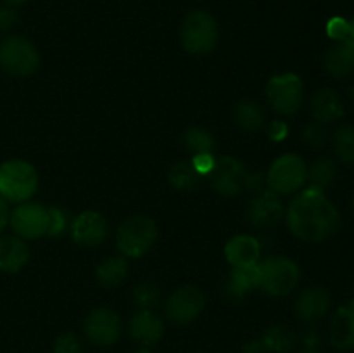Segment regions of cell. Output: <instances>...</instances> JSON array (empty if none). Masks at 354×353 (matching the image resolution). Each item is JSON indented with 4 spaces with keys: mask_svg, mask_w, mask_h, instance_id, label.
Returning a JSON list of instances; mask_svg holds the SVG:
<instances>
[{
    "mask_svg": "<svg viewBox=\"0 0 354 353\" xmlns=\"http://www.w3.org/2000/svg\"><path fill=\"white\" fill-rule=\"evenodd\" d=\"M287 227L294 237L306 242H324L341 228V215L324 190L304 189L287 206Z\"/></svg>",
    "mask_w": 354,
    "mask_h": 353,
    "instance_id": "cell-1",
    "label": "cell"
},
{
    "mask_svg": "<svg viewBox=\"0 0 354 353\" xmlns=\"http://www.w3.org/2000/svg\"><path fill=\"white\" fill-rule=\"evenodd\" d=\"M301 269L287 256L273 255L258 262V287L268 296H287L297 287Z\"/></svg>",
    "mask_w": 354,
    "mask_h": 353,
    "instance_id": "cell-2",
    "label": "cell"
},
{
    "mask_svg": "<svg viewBox=\"0 0 354 353\" xmlns=\"http://www.w3.org/2000/svg\"><path fill=\"white\" fill-rule=\"evenodd\" d=\"M38 172L24 159H9L0 165V197L7 203H24L38 189Z\"/></svg>",
    "mask_w": 354,
    "mask_h": 353,
    "instance_id": "cell-3",
    "label": "cell"
},
{
    "mask_svg": "<svg viewBox=\"0 0 354 353\" xmlns=\"http://www.w3.org/2000/svg\"><path fill=\"white\" fill-rule=\"evenodd\" d=\"M158 239V225L145 215L127 218L116 230V244L127 258H142Z\"/></svg>",
    "mask_w": 354,
    "mask_h": 353,
    "instance_id": "cell-4",
    "label": "cell"
},
{
    "mask_svg": "<svg viewBox=\"0 0 354 353\" xmlns=\"http://www.w3.org/2000/svg\"><path fill=\"white\" fill-rule=\"evenodd\" d=\"M182 45L189 54L206 55L218 44V24L206 10H192L185 16L180 31Z\"/></svg>",
    "mask_w": 354,
    "mask_h": 353,
    "instance_id": "cell-5",
    "label": "cell"
},
{
    "mask_svg": "<svg viewBox=\"0 0 354 353\" xmlns=\"http://www.w3.org/2000/svg\"><path fill=\"white\" fill-rule=\"evenodd\" d=\"M266 187L279 196H290L304 187L308 180V166L299 154H282L270 165Z\"/></svg>",
    "mask_w": 354,
    "mask_h": 353,
    "instance_id": "cell-6",
    "label": "cell"
},
{
    "mask_svg": "<svg viewBox=\"0 0 354 353\" xmlns=\"http://www.w3.org/2000/svg\"><path fill=\"white\" fill-rule=\"evenodd\" d=\"M40 66V54L28 38L10 35L0 42V68L10 76L24 78Z\"/></svg>",
    "mask_w": 354,
    "mask_h": 353,
    "instance_id": "cell-7",
    "label": "cell"
},
{
    "mask_svg": "<svg viewBox=\"0 0 354 353\" xmlns=\"http://www.w3.org/2000/svg\"><path fill=\"white\" fill-rule=\"evenodd\" d=\"M266 102L275 113L292 116L301 109L304 100L303 80L296 73H282L268 80L265 87Z\"/></svg>",
    "mask_w": 354,
    "mask_h": 353,
    "instance_id": "cell-8",
    "label": "cell"
},
{
    "mask_svg": "<svg viewBox=\"0 0 354 353\" xmlns=\"http://www.w3.org/2000/svg\"><path fill=\"white\" fill-rule=\"evenodd\" d=\"M248 173V168L241 159L234 156H218L207 180L214 192L225 197H234L245 189Z\"/></svg>",
    "mask_w": 354,
    "mask_h": 353,
    "instance_id": "cell-9",
    "label": "cell"
},
{
    "mask_svg": "<svg viewBox=\"0 0 354 353\" xmlns=\"http://www.w3.org/2000/svg\"><path fill=\"white\" fill-rule=\"evenodd\" d=\"M206 307V296L196 286H182L173 291L165 305V314L169 322L187 325L196 320Z\"/></svg>",
    "mask_w": 354,
    "mask_h": 353,
    "instance_id": "cell-10",
    "label": "cell"
},
{
    "mask_svg": "<svg viewBox=\"0 0 354 353\" xmlns=\"http://www.w3.org/2000/svg\"><path fill=\"white\" fill-rule=\"evenodd\" d=\"M121 329H123V324H121L120 315L106 307L93 308L83 322V332H85L86 339L100 348L113 346L114 343H118Z\"/></svg>",
    "mask_w": 354,
    "mask_h": 353,
    "instance_id": "cell-11",
    "label": "cell"
},
{
    "mask_svg": "<svg viewBox=\"0 0 354 353\" xmlns=\"http://www.w3.org/2000/svg\"><path fill=\"white\" fill-rule=\"evenodd\" d=\"M9 224L21 239H38L47 235L48 210L38 203L24 201L9 213Z\"/></svg>",
    "mask_w": 354,
    "mask_h": 353,
    "instance_id": "cell-12",
    "label": "cell"
},
{
    "mask_svg": "<svg viewBox=\"0 0 354 353\" xmlns=\"http://www.w3.org/2000/svg\"><path fill=\"white\" fill-rule=\"evenodd\" d=\"M283 211L286 210H283V203L279 194L265 189L251 197L248 210H245V217L254 228H270L275 227L282 220Z\"/></svg>",
    "mask_w": 354,
    "mask_h": 353,
    "instance_id": "cell-13",
    "label": "cell"
},
{
    "mask_svg": "<svg viewBox=\"0 0 354 353\" xmlns=\"http://www.w3.org/2000/svg\"><path fill=\"white\" fill-rule=\"evenodd\" d=\"M109 234V224L99 211H83L71 221V239L83 248L102 244Z\"/></svg>",
    "mask_w": 354,
    "mask_h": 353,
    "instance_id": "cell-14",
    "label": "cell"
},
{
    "mask_svg": "<svg viewBox=\"0 0 354 353\" xmlns=\"http://www.w3.org/2000/svg\"><path fill=\"white\" fill-rule=\"evenodd\" d=\"M332 305L330 293L322 286H310L304 287L297 296L296 305H294V311H296L297 318L306 324H313V322L320 320L328 314Z\"/></svg>",
    "mask_w": 354,
    "mask_h": 353,
    "instance_id": "cell-15",
    "label": "cell"
},
{
    "mask_svg": "<svg viewBox=\"0 0 354 353\" xmlns=\"http://www.w3.org/2000/svg\"><path fill=\"white\" fill-rule=\"evenodd\" d=\"M254 289H258V263L232 266L227 280L223 282L225 300L230 303H239Z\"/></svg>",
    "mask_w": 354,
    "mask_h": 353,
    "instance_id": "cell-16",
    "label": "cell"
},
{
    "mask_svg": "<svg viewBox=\"0 0 354 353\" xmlns=\"http://www.w3.org/2000/svg\"><path fill=\"white\" fill-rule=\"evenodd\" d=\"M130 336L142 346H154L165 336V322L154 310H138L130 320Z\"/></svg>",
    "mask_w": 354,
    "mask_h": 353,
    "instance_id": "cell-17",
    "label": "cell"
},
{
    "mask_svg": "<svg viewBox=\"0 0 354 353\" xmlns=\"http://www.w3.org/2000/svg\"><path fill=\"white\" fill-rule=\"evenodd\" d=\"M328 341L339 352L354 350V303L337 308L328 325Z\"/></svg>",
    "mask_w": 354,
    "mask_h": 353,
    "instance_id": "cell-18",
    "label": "cell"
},
{
    "mask_svg": "<svg viewBox=\"0 0 354 353\" xmlns=\"http://www.w3.org/2000/svg\"><path fill=\"white\" fill-rule=\"evenodd\" d=\"M346 113V104L342 97L332 89H322L311 99V114L315 123L330 125L339 121Z\"/></svg>",
    "mask_w": 354,
    "mask_h": 353,
    "instance_id": "cell-19",
    "label": "cell"
},
{
    "mask_svg": "<svg viewBox=\"0 0 354 353\" xmlns=\"http://www.w3.org/2000/svg\"><path fill=\"white\" fill-rule=\"evenodd\" d=\"M225 258L232 266L256 265L261 258V244L252 235H234L225 244Z\"/></svg>",
    "mask_w": 354,
    "mask_h": 353,
    "instance_id": "cell-20",
    "label": "cell"
},
{
    "mask_svg": "<svg viewBox=\"0 0 354 353\" xmlns=\"http://www.w3.org/2000/svg\"><path fill=\"white\" fill-rule=\"evenodd\" d=\"M325 71L334 78H348L354 75V44L349 40L335 42L324 59Z\"/></svg>",
    "mask_w": 354,
    "mask_h": 353,
    "instance_id": "cell-21",
    "label": "cell"
},
{
    "mask_svg": "<svg viewBox=\"0 0 354 353\" xmlns=\"http://www.w3.org/2000/svg\"><path fill=\"white\" fill-rule=\"evenodd\" d=\"M30 260V249L17 235L0 237V272L17 273Z\"/></svg>",
    "mask_w": 354,
    "mask_h": 353,
    "instance_id": "cell-22",
    "label": "cell"
},
{
    "mask_svg": "<svg viewBox=\"0 0 354 353\" xmlns=\"http://www.w3.org/2000/svg\"><path fill=\"white\" fill-rule=\"evenodd\" d=\"M234 120L241 130L254 134L265 127L266 114L261 104L252 99H244L234 107Z\"/></svg>",
    "mask_w": 354,
    "mask_h": 353,
    "instance_id": "cell-23",
    "label": "cell"
},
{
    "mask_svg": "<svg viewBox=\"0 0 354 353\" xmlns=\"http://www.w3.org/2000/svg\"><path fill=\"white\" fill-rule=\"evenodd\" d=\"M128 277V263L123 256L104 258L95 269V279L106 289L121 286Z\"/></svg>",
    "mask_w": 354,
    "mask_h": 353,
    "instance_id": "cell-24",
    "label": "cell"
},
{
    "mask_svg": "<svg viewBox=\"0 0 354 353\" xmlns=\"http://www.w3.org/2000/svg\"><path fill=\"white\" fill-rule=\"evenodd\" d=\"M335 175H337V166L330 158H318L311 163L308 168V180L311 189L325 190L334 183Z\"/></svg>",
    "mask_w": 354,
    "mask_h": 353,
    "instance_id": "cell-25",
    "label": "cell"
},
{
    "mask_svg": "<svg viewBox=\"0 0 354 353\" xmlns=\"http://www.w3.org/2000/svg\"><path fill=\"white\" fill-rule=\"evenodd\" d=\"M263 346L266 352L272 353H289L296 346V334L286 325H272L266 329V332L261 338Z\"/></svg>",
    "mask_w": 354,
    "mask_h": 353,
    "instance_id": "cell-26",
    "label": "cell"
},
{
    "mask_svg": "<svg viewBox=\"0 0 354 353\" xmlns=\"http://www.w3.org/2000/svg\"><path fill=\"white\" fill-rule=\"evenodd\" d=\"M201 179H203V176L197 173V170L194 168L190 161L175 163V165L169 168L168 173L169 185L175 190H182V192L197 189V185L201 183Z\"/></svg>",
    "mask_w": 354,
    "mask_h": 353,
    "instance_id": "cell-27",
    "label": "cell"
},
{
    "mask_svg": "<svg viewBox=\"0 0 354 353\" xmlns=\"http://www.w3.org/2000/svg\"><path fill=\"white\" fill-rule=\"evenodd\" d=\"M183 147L190 152L192 156L204 154V152H214L216 147V141H214L213 134L203 127H192L183 134Z\"/></svg>",
    "mask_w": 354,
    "mask_h": 353,
    "instance_id": "cell-28",
    "label": "cell"
},
{
    "mask_svg": "<svg viewBox=\"0 0 354 353\" xmlns=\"http://www.w3.org/2000/svg\"><path fill=\"white\" fill-rule=\"evenodd\" d=\"M332 144L335 154L342 163L354 165V125H341L335 130Z\"/></svg>",
    "mask_w": 354,
    "mask_h": 353,
    "instance_id": "cell-29",
    "label": "cell"
},
{
    "mask_svg": "<svg viewBox=\"0 0 354 353\" xmlns=\"http://www.w3.org/2000/svg\"><path fill=\"white\" fill-rule=\"evenodd\" d=\"M159 289L152 284H138L133 291V300L140 310H152L159 303Z\"/></svg>",
    "mask_w": 354,
    "mask_h": 353,
    "instance_id": "cell-30",
    "label": "cell"
},
{
    "mask_svg": "<svg viewBox=\"0 0 354 353\" xmlns=\"http://www.w3.org/2000/svg\"><path fill=\"white\" fill-rule=\"evenodd\" d=\"M328 134L325 130V125L311 123L304 128L303 132V142L311 149H320L327 144Z\"/></svg>",
    "mask_w": 354,
    "mask_h": 353,
    "instance_id": "cell-31",
    "label": "cell"
},
{
    "mask_svg": "<svg viewBox=\"0 0 354 353\" xmlns=\"http://www.w3.org/2000/svg\"><path fill=\"white\" fill-rule=\"evenodd\" d=\"M82 339L75 332H62L54 343V353H82Z\"/></svg>",
    "mask_w": 354,
    "mask_h": 353,
    "instance_id": "cell-32",
    "label": "cell"
},
{
    "mask_svg": "<svg viewBox=\"0 0 354 353\" xmlns=\"http://www.w3.org/2000/svg\"><path fill=\"white\" fill-rule=\"evenodd\" d=\"M68 227V220H66V213L61 210V208L54 206L48 208V230L47 235H52V237H57Z\"/></svg>",
    "mask_w": 354,
    "mask_h": 353,
    "instance_id": "cell-33",
    "label": "cell"
},
{
    "mask_svg": "<svg viewBox=\"0 0 354 353\" xmlns=\"http://www.w3.org/2000/svg\"><path fill=\"white\" fill-rule=\"evenodd\" d=\"M327 35L334 42H342L349 38V21L341 16L332 17L327 23Z\"/></svg>",
    "mask_w": 354,
    "mask_h": 353,
    "instance_id": "cell-34",
    "label": "cell"
},
{
    "mask_svg": "<svg viewBox=\"0 0 354 353\" xmlns=\"http://www.w3.org/2000/svg\"><path fill=\"white\" fill-rule=\"evenodd\" d=\"M214 159L216 158L213 156V152H204V154L192 156L190 163H192V166L197 170V173H199L201 176H207L211 170H213Z\"/></svg>",
    "mask_w": 354,
    "mask_h": 353,
    "instance_id": "cell-35",
    "label": "cell"
},
{
    "mask_svg": "<svg viewBox=\"0 0 354 353\" xmlns=\"http://www.w3.org/2000/svg\"><path fill=\"white\" fill-rule=\"evenodd\" d=\"M287 135H289V125L283 120H273L268 125V137L273 142H282L286 141Z\"/></svg>",
    "mask_w": 354,
    "mask_h": 353,
    "instance_id": "cell-36",
    "label": "cell"
},
{
    "mask_svg": "<svg viewBox=\"0 0 354 353\" xmlns=\"http://www.w3.org/2000/svg\"><path fill=\"white\" fill-rule=\"evenodd\" d=\"M19 17L14 7L6 6L0 7V31H10L17 24Z\"/></svg>",
    "mask_w": 354,
    "mask_h": 353,
    "instance_id": "cell-37",
    "label": "cell"
},
{
    "mask_svg": "<svg viewBox=\"0 0 354 353\" xmlns=\"http://www.w3.org/2000/svg\"><path fill=\"white\" fill-rule=\"evenodd\" d=\"M245 189L251 192H261L266 189V175L265 173H248L245 176Z\"/></svg>",
    "mask_w": 354,
    "mask_h": 353,
    "instance_id": "cell-38",
    "label": "cell"
},
{
    "mask_svg": "<svg viewBox=\"0 0 354 353\" xmlns=\"http://www.w3.org/2000/svg\"><path fill=\"white\" fill-rule=\"evenodd\" d=\"M242 353H266V350L263 346L261 339H254V341L245 343L244 348H242Z\"/></svg>",
    "mask_w": 354,
    "mask_h": 353,
    "instance_id": "cell-39",
    "label": "cell"
},
{
    "mask_svg": "<svg viewBox=\"0 0 354 353\" xmlns=\"http://www.w3.org/2000/svg\"><path fill=\"white\" fill-rule=\"evenodd\" d=\"M9 206H7V201H3L0 197V232L6 228V225L9 224Z\"/></svg>",
    "mask_w": 354,
    "mask_h": 353,
    "instance_id": "cell-40",
    "label": "cell"
},
{
    "mask_svg": "<svg viewBox=\"0 0 354 353\" xmlns=\"http://www.w3.org/2000/svg\"><path fill=\"white\" fill-rule=\"evenodd\" d=\"M318 343V334L315 331H310L304 334V345L308 346V350H315L313 346Z\"/></svg>",
    "mask_w": 354,
    "mask_h": 353,
    "instance_id": "cell-41",
    "label": "cell"
},
{
    "mask_svg": "<svg viewBox=\"0 0 354 353\" xmlns=\"http://www.w3.org/2000/svg\"><path fill=\"white\" fill-rule=\"evenodd\" d=\"M6 6H10V7H17V6H23V3H26L28 0H2Z\"/></svg>",
    "mask_w": 354,
    "mask_h": 353,
    "instance_id": "cell-42",
    "label": "cell"
},
{
    "mask_svg": "<svg viewBox=\"0 0 354 353\" xmlns=\"http://www.w3.org/2000/svg\"><path fill=\"white\" fill-rule=\"evenodd\" d=\"M349 42H353L354 44V17L351 21H349V38H348Z\"/></svg>",
    "mask_w": 354,
    "mask_h": 353,
    "instance_id": "cell-43",
    "label": "cell"
},
{
    "mask_svg": "<svg viewBox=\"0 0 354 353\" xmlns=\"http://www.w3.org/2000/svg\"><path fill=\"white\" fill-rule=\"evenodd\" d=\"M349 100H351V104L354 106V83L351 89H349Z\"/></svg>",
    "mask_w": 354,
    "mask_h": 353,
    "instance_id": "cell-44",
    "label": "cell"
},
{
    "mask_svg": "<svg viewBox=\"0 0 354 353\" xmlns=\"http://www.w3.org/2000/svg\"><path fill=\"white\" fill-rule=\"evenodd\" d=\"M133 353H154V352H151L149 348H140V350H137V352H133Z\"/></svg>",
    "mask_w": 354,
    "mask_h": 353,
    "instance_id": "cell-45",
    "label": "cell"
},
{
    "mask_svg": "<svg viewBox=\"0 0 354 353\" xmlns=\"http://www.w3.org/2000/svg\"><path fill=\"white\" fill-rule=\"evenodd\" d=\"M301 353H320V352H317V350H304V352H301Z\"/></svg>",
    "mask_w": 354,
    "mask_h": 353,
    "instance_id": "cell-46",
    "label": "cell"
},
{
    "mask_svg": "<svg viewBox=\"0 0 354 353\" xmlns=\"http://www.w3.org/2000/svg\"><path fill=\"white\" fill-rule=\"evenodd\" d=\"M351 303H354V284H353V289H351Z\"/></svg>",
    "mask_w": 354,
    "mask_h": 353,
    "instance_id": "cell-47",
    "label": "cell"
},
{
    "mask_svg": "<svg viewBox=\"0 0 354 353\" xmlns=\"http://www.w3.org/2000/svg\"><path fill=\"white\" fill-rule=\"evenodd\" d=\"M351 204H353V210H354V196H353V201H351Z\"/></svg>",
    "mask_w": 354,
    "mask_h": 353,
    "instance_id": "cell-48",
    "label": "cell"
}]
</instances>
